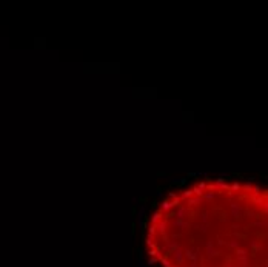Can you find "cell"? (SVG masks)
Returning a JSON list of instances; mask_svg holds the SVG:
<instances>
[{
    "instance_id": "1",
    "label": "cell",
    "mask_w": 268,
    "mask_h": 267,
    "mask_svg": "<svg viewBox=\"0 0 268 267\" xmlns=\"http://www.w3.org/2000/svg\"><path fill=\"white\" fill-rule=\"evenodd\" d=\"M145 253L157 267H268V193L245 179H203L151 212Z\"/></svg>"
}]
</instances>
